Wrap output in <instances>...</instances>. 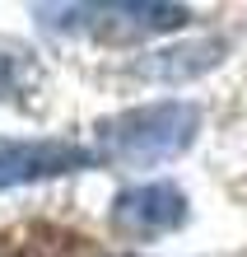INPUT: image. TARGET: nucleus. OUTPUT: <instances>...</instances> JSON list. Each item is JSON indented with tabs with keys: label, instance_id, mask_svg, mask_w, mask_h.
Instances as JSON below:
<instances>
[{
	"label": "nucleus",
	"instance_id": "obj_1",
	"mask_svg": "<svg viewBox=\"0 0 247 257\" xmlns=\"http://www.w3.org/2000/svg\"><path fill=\"white\" fill-rule=\"evenodd\" d=\"M200 136V108L187 98H159L140 108L112 112L94 126V155L121 169H154L173 164L196 145Z\"/></svg>",
	"mask_w": 247,
	"mask_h": 257
},
{
	"label": "nucleus",
	"instance_id": "obj_2",
	"mask_svg": "<svg viewBox=\"0 0 247 257\" xmlns=\"http://www.w3.org/2000/svg\"><path fill=\"white\" fill-rule=\"evenodd\" d=\"M47 28L98 42H145L159 33H177L191 19L187 5H163V0H107V5H38L33 10Z\"/></svg>",
	"mask_w": 247,
	"mask_h": 257
},
{
	"label": "nucleus",
	"instance_id": "obj_3",
	"mask_svg": "<svg viewBox=\"0 0 247 257\" xmlns=\"http://www.w3.org/2000/svg\"><path fill=\"white\" fill-rule=\"evenodd\" d=\"M187 215H191V201L177 183H135L112 196V229L121 238H135V243L182 229Z\"/></svg>",
	"mask_w": 247,
	"mask_h": 257
},
{
	"label": "nucleus",
	"instance_id": "obj_4",
	"mask_svg": "<svg viewBox=\"0 0 247 257\" xmlns=\"http://www.w3.org/2000/svg\"><path fill=\"white\" fill-rule=\"evenodd\" d=\"M98 155L75 141L56 136H33V141H0V192L5 187H28V183H52L94 169Z\"/></svg>",
	"mask_w": 247,
	"mask_h": 257
},
{
	"label": "nucleus",
	"instance_id": "obj_5",
	"mask_svg": "<svg viewBox=\"0 0 247 257\" xmlns=\"http://www.w3.org/2000/svg\"><path fill=\"white\" fill-rule=\"evenodd\" d=\"M228 42L224 38H191V42H173V47L163 52H149L140 66L145 80H159V84H182V80H196V75H205L224 61Z\"/></svg>",
	"mask_w": 247,
	"mask_h": 257
}]
</instances>
